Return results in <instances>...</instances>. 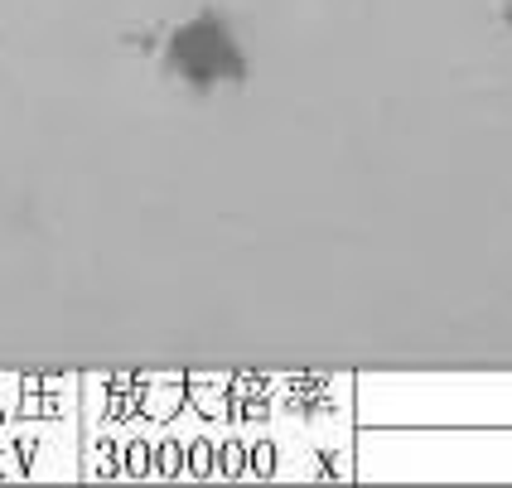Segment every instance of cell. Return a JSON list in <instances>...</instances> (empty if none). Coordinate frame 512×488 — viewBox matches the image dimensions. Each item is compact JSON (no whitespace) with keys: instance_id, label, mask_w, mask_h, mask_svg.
I'll return each mask as SVG.
<instances>
[{"instance_id":"6da1fadb","label":"cell","mask_w":512,"mask_h":488,"mask_svg":"<svg viewBox=\"0 0 512 488\" xmlns=\"http://www.w3.org/2000/svg\"><path fill=\"white\" fill-rule=\"evenodd\" d=\"M174 68L189 73L199 87H208V83H223V78H242L247 63L232 49L228 29L218 25L213 15H203L189 29H179V39H174Z\"/></svg>"}]
</instances>
